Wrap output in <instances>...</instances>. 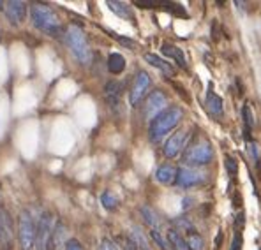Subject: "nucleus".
<instances>
[{"label": "nucleus", "mask_w": 261, "mask_h": 250, "mask_svg": "<svg viewBox=\"0 0 261 250\" xmlns=\"http://www.w3.org/2000/svg\"><path fill=\"white\" fill-rule=\"evenodd\" d=\"M150 85H152V80H150L148 73L145 71H139L134 78V83H132L131 94H129V102L132 106H138L141 102V99L145 97V94L148 92Z\"/></svg>", "instance_id": "obj_8"}, {"label": "nucleus", "mask_w": 261, "mask_h": 250, "mask_svg": "<svg viewBox=\"0 0 261 250\" xmlns=\"http://www.w3.org/2000/svg\"><path fill=\"white\" fill-rule=\"evenodd\" d=\"M155 178L159 183L170 185L173 183L175 178H177V169H175L173 166H170V164H164V166H161L159 169L155 171Z\"/></svg>", "instance_id": "obj_16"}, {"label": "nucleus", "mask_w": 261, "mask_h": 250, "mask_svg": "<svg viewBox=\"0 0 261 250\" xmlns=\"http://www.w3.org/2000/svg\"><path fill=\"white\" fill-rule=\"evenodd\" d=\"M66 250H83V247H81L80 241L74 240V238H73V240H69L66 243Z\"/></svg>", "instance_id": "obj_26"}, {"label": "nucleus", "mask_w": 261, "mask_h": 250, "mask_svg": "<svg viewBox=\"0 0 261 250\" xmlns=\"http://www.w3.org/2000/svg\"><path fill=\"white\" fill-rule=\"evenodd\" d=\"M101 203H102V206H105L106 210H113V208H117V199L113 198L110 192H102V196H101Z\"/></svg>", "instance_id": "obj_23"}, {"label": "nucleus", "mask_w": 261, "mask_h": 250, "mask_svg": "<svg viewBox=\"0 0 261 250\" xmlns=\"http://www.w3.org/2000/svg\"><path fill=\"white\" fill-rule=\"evenodd\" d=\"M242 245H244V238H242L240 231H235L233 241H231V248L230 250H242Z\"/></svg>", "instance_id": "obj_25"}, {"label": "nucleus", "mask_w": 261, "mask_h": 250, "mask_svg": "<svg viewBox=\"0 0 261 250\" xmlns=\"http://www.w3.org/2000/svg\"><path fill=\"white\" fill-rule=\"evenodd\" d=\"M247 148H249V152H251V155L254 157V160H259V157H258V146H256V143H247Z\"/></svg>", "instance_id": "obj_29"}, {"label": "nucleus", "mask_w": 261, "mask_h": 250, "mask_svg": "<svg viewBox=\"0 0 261 250\" xmlns=\"http://www.w3.org/2000/svg\"><path fill=\"white\" fill-rule=\"evenodd\" d=\"M126 69V58L120 53H112L108 56V71L112 74H120Z\"/></svg>", "instance_id": "obj_20"}, {"label": "nucleus", "mask_w": 261, "mask_h": 250, "mask_svg": "<svg viewBox=\"0 0 261 250\" xmlns=\"http://www.w3.org/2000/svg\"><path fill=\"white\" fill-rule=\"evenodd\" d=\"M206 109L210 111V115L217 116V118L223 116V111H224L223 99H221L217 94H214L212 90H208V94H206Z\"/></svg>", "instance_id": "obj_14"}, {"label": "nucleus", "mask_w": 261, "mask_h": 250, "mask_svg": "<svg viewBox=\"0 0 261 250\" xmlns=\"http://www.w3.org/2000/svg\"><path fill=\"white\" fill-rule=\"evenodd\" d=\"M141 215L145 219V222L150 226V229H159V217H157V213L150 206H143Z\"/></svg>", "instance_id": "obj_21"}, {"label": "nucleus", "mask_w": 261, "mask_h": 250, "mask_svg": "<svg viewBox=\"0 0 261 250\" xmlns=\"http://www.w3.org/2000/svg\"><path fill=\"white\" fill-rule=\"evenodd\" d=\"M205 180H206V174L194 169V167H180V169H177V178H175L178 187H184V189L199 185Z\"/></svg>", "instance_id": "obj_9"}, {"label": "nucleus", "mask_w": 261, "mask_h": 250, "mask_svg": "<svg viewBox=\"0 0 261 250\" xmlns=\"http://www.w3.org/2000/svg\"><path fill=\"white\" fill-rule=\"evenodd\" d=\"M145 60L150 64V66H153V67H157L159 71H163V73L166 74V76H173V73H175L173 67H171L168 62H164V60L161 58V56L153 55V53H146V55H145Z\"/></svg>", "instance_id": "obj_18"}, {"label": "nucleus", "mask_w": 261, "mask_h": 250, "mask_svg": "<svg viewBox=\"0 0 261 250\" xmlns=\"http://www.w3.org/2000/svg\"><path fill=\"white\" fill-rule=\"evenodd\" d=\"M105 94H106V101L110 102L112 108H115L119 104L120 94H122V85L119 81H110L108 85L105 87Z\"/></svg>", "instance_id": "obj_15"}, {"label": "nucleus", "mask_w": 261, "mask_h": 250, "mask_svg": "<svg viewBox=\"0 0 261 250\" xmlns=\"http://www.w3.org/2000/svg\"><path fill=\"white\" fill-rule=\"evenodd\" d=\"M244 222H245V220H244V213L240 212L237 217H235V231H240L242 227H244Z\"/></svg>", "instance_id": "obj_28"}, {"label": "nucleus", "mask_w": 261, "mask_h": 250, "mask_svg": "<svg viewBox=\"0 0 261 250\" xmlns=\"http://www.w3.org/2000/svg\"><path fill=\"white\" fill-rule=\"evenodd\" d=\"M166 240H168V243L171 245V248H173V250H189L187 241L184 240V236H182V234L178 233L175 227H171V229L166 233Z\"/></svg>", "instance_id": "obj_17"}, {"label": "nucleus", "mask_w": 261, "mask_h": 250, "mask_svg": "<svg viewBox=\"0 0 261 250\" xmlns=\"http://www.w3.org/2000/svg\"><path fill=\"white\" fill-rule=\"evenodd\" d=\"M214 159V148L208 141H198L187 148L184 153V164L189 167L205 166V164L212 162Z\"/></svg>", "instance_id": "obj_5"}, {"label": "nucleus", "mask_w": 261, "mask_h": 250, "mask_svg": "<svg viewBox=\"0 0 261 250\" xmlns=\"http://www.w3.org/2000/svg\"><path fill=\"white\" fill-rule=\"evenodd\" d=\"M115 35V34H113ZM115 39H119L120 42H122L124 46H127V48H134V42L129 41V39H124V37H119V35H115Z\"/></svg>", "instance_id": "obj_31"}, {"label": "nucleus", "mask_w": 261, "mask_h": 250, "mask_svg": "<svg viewBox=\"0 0 261 250\" xmlns=\"http://www.w3.org/2000/svg\"><path fill=\"white\" fill-rule=\"evenodd\" d=\"M4 13H6L7 20L13 25H20L21 21L27 16V4L20 2V0H11V2H6V7H4Z\"/></svg>", "instance_id": "obj_12"}, {"label": "nucleus", "mask_w": 261, "mask_h": 250, "mask_svg": "<svg viewBox=\"0 0 261 250\" xmlns=\"http://www.w3.org/2000/svg\"><path fill=\"white\" fill-rule=\"evenodd\" d=\"M182 116H184V111H182L178 106H171V108L164 109L163 113H159V115L150 122V127H148L150 141L159 143L164 136L170 134V132L180 123Z\"/></svg>", "instance_id": "obj_2"}, {"label": "nucleus", "mask_w": 261, "mask_h": 250, "mask_svg": "<svg viewBox=\"0 0 261 250\" xmlns=\"http://www.w3.org/2000/svg\"><path fill=\"white\" fill-rule=\"evenodd\" d=\"M14 238V227L11 213L4 206H0V247L2 250H11Z\"/></svg>", "instance_id": "obj_7"}, {"label": "nucleus", "mask_w": 261, "mask_h": 250, "mask_svg": "<svg viewBox=\"0 0 261 250\" xmlns=\"http://www.w3.org/2000/svg\"><path fill=\"white\" fill-rule=\"evenodd\" d=\"M124 250H139V248L136 247V243L131 240V238H127V240H126V245H124Z\"/></svg>", "instance_id": "obj_30"}, {"label": "nucleus", "mask_w": 261, "mask_h": 250, "mask_svg": "<svg viewBox=\"0 0 261 250\" xmlns=\"http://www.w3.org/2000/svg\"><path fill=\"white\" fill-rule=\"evenodd\" d=\"M59 220L49 212H44L35 224V248L37 250H55V236Z\"/></svg>", "instance_id": "obj_4"}, {"label": "nucleus", "mask_w": 261, "mask_h": 250, "mask_svg": "<svg viewBox=\"0 0 261 250\" xmlns=\"http://www.w3.org/2000/svg\"><path fill=\"white\" fill-rule=\"evenodd\" d=\"M242 118H244V123H245V131L251 132L252 127H254V118H252L251 104H247V102H245L244 108H242Z\"/></svg>", "instance_id": "obj_22"}, {"label": "nucleus", "mask_w": 261, "mask_h": 250, "mask_svg": "<svg viewBox=\"0 0 261 250\" xmlns=\"http://www.w3.org/2000/svg\"><path fill=\"white\" fill-rule=\"evenodd\" d=\"M106 6H108L115 14H119L120 18H126V20H134V16H132V13H131V7L127 6V4L117 2V0H108Z\"/></svg>", "instance_id": "obj_19"}, {"label": "nucleus", "mask_w": 261, "mask_h": 250, "mask_svg": "<svg viewBox=\"0 0 261 250\" xmlns=\"http://www.w3.org/2000/svg\"><path fill=\"white\" fill-rule=\"evenodd\" d=\"M4 6H6V2H0V9H4Z\"/></svg>", "instance_id": "obj_32"}, {"label": "nucleus", "mask_w": 261, "mask_h": 250, "mask_svg": "<svg viewBox=\"0 0 261 250\" xmlns=\"http://www.w3.org/2000/svg\"><path fill=\"white\" fill-rule=\"evenodd\" d=\"M101 250H119V248H117V245L113 243L112 240H108V238H105V240L101 241Z\"/></svg>", "instance_id": "obj_27"}, {"label": "nucleus", "mask_w": 261, "mask_h": 250, "mask_svg": "<svg viewBox=\"0 0 261 250\" xmlns=\"http://www.w3.org/2000/svg\"><path fill=\"white\" fill-rule=\"evenodd\" d=\"M187 139H189V132L187 131H178L177 134L171 136V138L166 141V145H164V148H163L164 157H168V159H175V157H177L178 153L185 148Z\"/></svg>", "instance_id": "obj_11"}, {"label": "nucleus", "mask_w": 261, "mask_h": 250, "mask_svg": "<svg viewBox=\"0 0 261 250\" xmlns=\"http://www.w3.org/2000/svg\"><path fill=\"white\" fill-rule=\"evenodd\" d=\"M226 169L230 176L237 174V159H235L233 155H226Z\"/></svg>", "instance_id": "obj_24"}, {"label": "nucleus", "mask_w": 261, "mask_h": 250, "mask_svg": "<svg viewBox=\"0 0 261 250\" xmlns=\"http://www.w3.org/2000/svg\"><path fill=\"white\" fill-rule=\"evenodd\" d=\"M164 106H166V95L161 90L152 92L145 102V118L152 122L159 113H163L164 109H166Z\"/></svg>", "instance_id": "obj_10"}, {"label": "nucleus", "mask_w": 261, "mask_h": 250, "mask_svg": "<svg viewBox=\"0 0 261 250\" xmlns=\"http://www.w3.org/2000/svg\"><path fill=\"white\" fill-rule=\"evenodd\" d=\"M30 20L32 25L37 28L39 32L49 35V37H62L64 28L60 18L49 9L44 4H34L30 7Z\"/></svg>", "instance_id": "obj_1"}, {"label": "nucleus", "mask_w": 261, "mask_h": 250, "mask_svg": "<svg viewBox=\"0 0 261 250\" xmlns=\"http://www.w3.org/2000/svg\"><path fill=\"white\" fill-rule=\"evenodd\" d=\"M18 240H20L21 250H32L35 243V222L32 213L23 210L18 217Z\"/></svg>", "instance_id": "obj_6"}, {"label": "nucleus", "mask_w": 261, "mask_h": 250, "mask_svg": "<svg viewBox=\"0 0 261 250\" xmlns=\"http://www.w3.org/2000/svg\"><path fill=\"white\" fill-rule=\"evenodd\" d=\"M161 49H163V53L166 56H170V58H173L175 62L178 64V66L182 67V69H185L187 67V60H185V55H184V49H180L178 46H173L170 44V42H164L163 46H161Z\"/></svg>", "instance_id": "obj_13"}, {"label": "nucleus", "mask_w": 261, "mask_h": 250, "mask_svg": "<svg viewBox=\"0 0 261 250\" xmlns=\"http://www.w3.org/2000/svg\"><path fill=\"white\" fill-rule=\"evenodd\" d=\"M64 37L69 46V49L73 51V55L76 56V60L81 66H90L92 64V48L90 42L87 39V34L83 32V28L78 25H69L64 32Z\"/></svg>", "instance_id": "obj_3"}]
</instances>
